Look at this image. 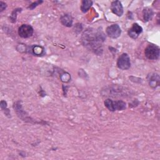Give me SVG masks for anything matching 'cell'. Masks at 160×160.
<instances>
[{"instance_id": "cell-1", "label": "cell", "mask_w": 160, "mask_h": 160, "mask_svg": "<svg viewBox=\"0 0 160 160\" xmlns=\"http://www.w3.org/2000/svg\"><path fill=\"white\" fill-rule=\"evenodd\" d=\"M106 38L104 32L99 29L88 28L82 33L81 41L82 44L89 51L98 55L102 52V43Z\"/></svg>"}, {"instance_id": "cell-2", "label": "cell", "mask_w": 160, "mask_h": 160, "mask_svg": "<svg viewBox=\"0 0 160 160\" xmlns=\"http://www.w3.org/2000/svg\"><path fill=\"white\" fill-rule=\"evenodd\" d=\"M105 106L110 111H122L126 108V104L123 101H112L111 99H107L104 101Z\"/></svg>"}, {"instance_id": "cell-3", "label": "cell", "mask_w": 160, "mask_h": 160, "mask_svg": "<svg viewBox=\"0 0 160 160\" xmlns=\"http://www.w3.org/2000/svg\"><path fill=\"white\" fill-rule=\"evenodd\" d=\"M145 56L150 60H156L159 58L160 54L159 48L153 44H150L145 48Z\"/></svg>"}, {"instance_id": "cell-4", "label": "cell", "mask_w": 160, "mask_h": 160, "mask_svg": "<svg viewBox=\"0 0 160 160\" xmlns=\"http://www.w3.org/2000/svg\"><path fill=\"white\" fill-rule=\"evenodd\" d=\"M117 66L121 70H127L131 67L130 58L127 53H122L118 58Z\"/></svg>"}, {"instance_id": "cell-5", "label": "cell", "mask_w": 160, "mask_h": 160, "mask_svg": "<svg viewBox=\"0 0 160 160\" xmlns=\"http://www.w3.org/2000/svg\"><path fill=\"white\" fill-rule=\"evenodd\" d=\"M107 35L112 39H116L121 36V29L119 26L117 24H113L108 27L106 29Z\"/></svg>"}, {"instance_id": "cell-6", "label": "cell", "mask_w": 160, "mask_h": 160, "mask_svg": "<svg viewBox=\"0 0 160 160\" xmlns=\"http://www.w3.org/2000/svg\"><path fill=\"white\" fill-rule=\"evenodd\" d=\"M34 29L29 24H22L18 29V34L22 38H28L32 36Z\"/></svg>"}, {"instance_id": "cell-7", "label": "cell", "mask_w": 160, "mask_h": 160, "mask_svg": "<svg viewBox=\"0 0 160 160\" xmlns=\"http://www.w3.org/2000/svg\"><path fill=\"white\" fill-rule=\"evenodd\" d=\"M111 10L116 16L121 17L123 14V7L119 1H114L111 4Z\"/></svg>"}, {"instance_id": "cell-8", "label": "cell", "mask_w": 160, "mask_h": 160, "mask_svg": "<svg viewBox=\"0 0 160 160\" xmlns=\"http://www.w3.org/2000/svg\"><path fill=\"white\" fill-rule=\"evenodd\" d=\"M142 32V27L138 23H134L131 28L128 30V35L132 39H136Z\"/></svg>"}, {"instance_id": "cell-9", "label": "cell", "mask_w": 160, "mask_h": 160, "mask_svg": "<svg viewBox=\"0 0 160 160\" xmlns=\"http://www.w3.org/2000/svg\"><path fill=\"white\" fill-rule=\"evenodd\" d=\"M148 82L149 86L152 88H156L159 85V76L157 73H152L148 75Z\"/></svg>"}, {"instance_id": "cell-10", "label": "cell", "mask_w": 160, "mask_h": 160, "mask_svg": "<svg viewBox=\"0 0 160 160\" xmlns=\"http://www.w3.org/2000/svg\"><path fill=\"white\" fill-rule=\"evenodd\" d=\"M61 24L66 27H71L72 25V18L69 14H65L62 15L60 18Z\"/></svg>"}, {"instance_id": "cell-11", "label": "cell", "mask_w": 160, "mask_h": 160, "mask_svg": "<svg viewBox=\"0 0 160 160\" xmlns=\"http://www.w3.org/2000/svg\"><path fill=\"white\" fill-rule=\"evenodd\" d=\"M153 11L151 8H145L143 9L142 11V16H143V19L145 22H148L149 20H151L153 16Z\"/></svg>"}, {"instance_id": "cell-12", "label": "cell", "mask_w": 160, "mask_h": 160, "mask_svg": "<svg viewBox=\"0 0 160 160\" xmlns=\"http://www.w3.org/2000/svg\"><path fill=\"white\" fill-rule=\"evenodd\" d=\"M92 5V1L90 0H83L81 2V10L82 12H86Z\"/></svg>"}, {"instance_id": "cell-13", "label": "cell", "mask_w": 160, "mask_h": 160, "mask_svg": "<svg viewBox=\"0 0 160 160\" xmlns=\"http://www.w3.org/2000/svg\"><path fill=\"white\" fill-rule=\"evenodd\" d=\"M32 53L37 56H41L44 51V49L42 47L39 46H33L32 47Z\"/></svg>"}, {"instance_id": "cell-14", "label": "cell", "mask_w": 160, "mask_h": 160, "mask_svg": "<svg viewBox=\"0 0 160 160\" xmlns=\"http://www.w3.org/2000/svg\"><path fill=\"white\" fill-rule=\"evenodd\" d=\"M22 10L21 8H17V9H14V11H12L11 16H10V19L11 21L12 22H14L16 21V16H17V13L18 12H21Z\"/></svg>"}, {"instance_id": "cell-15", "label": "cell", "mask_w": 160, "mask_h": 160, "mask_svg": "<svg viewBox=\"0 0 160 160\" xmlns=\"http://www.w3.org/2000/svg\"><path fill=\"white\" fill-rule=\"evenodd\" d=\"M1 108L2 109V110L4 112L5 114H6L7 116L10 115L9 114V111L8 110V109H7V103L5 101L2 100L1 101Z\"/></svg>"}, {"instance_id": "cell-16", "label": "cell", "mask_w": 160, "mask_h": 160, "mask_svg": "<svg viewBox=\"0 0 160 160\" xmlns=\"http://www.w3.org/2000/svg\"><path fill=\"white\" fill-rule=\"evenodd\" d=\"M41 2H42V1H36V2H33V3H32L31 5H29V6H28V8L30 9H34V8H36L38 5H39V4H41Z\"/></svg>"}, {"instance_id": "cell-17", "label": "cell", "mask_w": 160, "mask_h": 160, "mask_svg": "<svg viewBox=\"0 0 160 160\" xmlns=\"http://www.w3.org/2000/svg\"><path fill=\"white\" fill-rule=\"evenodd\" d=\"M6 8V4L2 1L0 2V11H3Z\"/></svg>"}]
</instances>
